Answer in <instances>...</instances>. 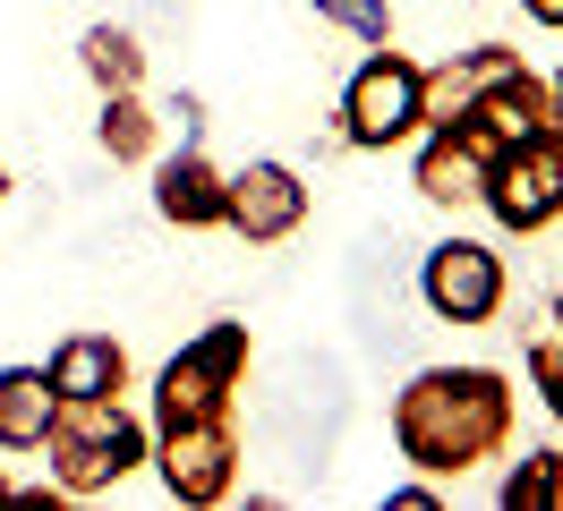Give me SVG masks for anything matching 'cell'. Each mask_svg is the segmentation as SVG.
<instances>
[{
  "instance_id": "7",
  "label": "cell",
  "mask_w": 563,
  "mask_h": 511,
  "mask_svg": "<svg viewBox=\"0 0 563 511\" xmlns=\"http://www.w3.org/2000/svg\"><path fill=\"white\" fill-rule=\"evenodd\" d=\"M419 299L435 324H495L504 299H512V265L495 256L487 238H435L419 256Z\"/></svg>"
},
{
  "instance_id": "13",
  "label": "cell",
  "mask_w": 563,
  "mask_h": 511,
  "mask_svg": "<svg viewBox=\"0 0 563 511\" xmlns=\"http://www.w3.org/2000/svg\"><path fill=\"white\" fill-rule=\"evenodd\" d=\"M478 129L495 136V145H512V136H538V129H555V95H547V77L538 68H512V77H495L487 95H478V111H470Z\"/></svg>"
},
{
  "instance_id": "23",
  "label": "cell",
  "mask_w": 563,
  "mask_h": 511,
  "mask_svg": "<svg viewBox=\"0 0 563 511\" xmlns=\"http://www.w3.org/2000/svg\"><path fill=\"white\" fill-rule=\"evenodd\" d=\"M547 95H555V136H563V68L547 77Z\"/></svg>"
},
{
  "instance_id": "8",
  "label": "cell",
  "mask_w": 563,
  "mask_h": 511,
  "mask_svg": "<svg viewBox=\"0 0 563 511\" xmlns=\"http://www.w3.org/2000/svg\"><path fill=\"white\" fill-rule=\"evenodd\" d=\"M299 222H308V179L282 163V154H256V163L231 170V188H222V231H240L247 247H282Z\"/></svg>"
},
{
  "instance_id": "2",
  "label": "cell",
  "mask_w": 563,
  "mask_h": 511,
  "mask_svg": "<svg viewBox=\"0 0 563 511\" xmlns=\"http://www.w3.org/2000/svg\"><path fill=\"white\" fill-rule=\"evenodd\" d=\"M35 452H43V477H52L69 503H103V495H120V486L145 469L154 426L129 409V392H103V401H60Z\"/></svg>"
},
{
  "instance_id": "21",
  "label": "cell",
  "mask_w": 563,
  "mask_h": 511,
  "mask_svg": "<svg viewBox=\"0 0 563 511\" xmlns=\"http://www.w3.org/2000/svg\"><path fill=\"white\" fill-rule=\"evenodd\" d=\"M393 503H401V511H427V503H444V495H435V477H410V486H393Z\"/></svg>"
},
{
  "instance_id": "25",
  "label": "cell",
  "mask_w": 563,
  "mask_h": 511,
  "mask_svg": "<svg viewBox=\"0 0 563 511\" xmlns=\"http://www.w3.org/2000/svg\"><path fill=\"white\" fill-rule=\"evenodd\" d=\"M9 188H18V179H9V163H0V204H9Z\"/></svg>"
},
{
  "instance_id": "17",
  "label": "cell",
  "mask_w": 563,
  "mask_h": 511,
  "mask_svg": "<svg viewBox=\"0 0 563 511\" xmlns=\"http://www.w3.org/2000/svg\"><path fill=\"white\" fill-rule=\"evenodd\" d=\"M52 409H60V392L43 384V367H0V452H35Z\"/></svg>"
},
{
  "instance_id": "19",
  "label": "cell",
  "mask_w": 563,
  "mask_h": 511,
  "mask_svg": "<svg viewBox=\"0 0 563 511\" xmlns=\"http://www.w3.org/2000/svg\"><path fill=\"white\" fill-rule=\"evenodd\" d=\"M333 34H351V43H393V9L385 0H308Z\"/></svg>"
},
{
  "instance_id": "3",
  "label": "cell",
  "mask_w": 563,
  "mask_h": 511,
  "mask_svg": "<svg viewBox=\"0 0 563 511\" xmlns=\"http://www.w3.org/2000/svg\"><path fill=\"white\" fill-rule=\"evenodd\" d=\"M247 358H256V341L247 324H206L197 341H179L172 358L154 367V409H145V426H172V418H213V409H240L247 392Z\"/></svg>"
},
{
  "instance_id": "9",
  "label": "cell",
  "mask_w": 563,
  "mask_h": 511,
  "mask_svg": "<svg viewBox=\"0 0 563 511\" xmlns=\"http://www.w3.org/2000/svg\"><path fill=\"white\" fill-rule=\"evenodd\" d=\"M487 163H495V136L478 129V120H444V129H419V136H410V188H419L427 204H444V213L478 204Z\"/></svg>"
},
{
  "instance_id": "4",
  "label": "cell",
  "mask_w": 563,
  "mask_h": 511,
  "mask_svg": "<svg viewBox=\"0 0 563 511\" xmlns=\"http://www.w3.org/2000/svg\"><path fill=\"white\" fill-rule=\"evenodd\" d=\"M145 469L163 477V495L179 511H213L240 495V409H213V418H172L154 426Z\"/></svg>"
},
{
  "instance_id": "15",
  "label": "cell",
  "mask_w": 563,
  "mask_h": 511,
  "mask_svg": "<svg viewBox=\"0 0 563 511\" xmlns=\"http://www.w3.org/2000/svg\"><path fill=\"white\" fill-rule=\"evenodd\" d=\"M95 145H103L111 163H129V170H145L154 154H163V111L145 102V86H137V95H103V111H95Z\"/></svg>"
},
{
  "instance_id": "16",
  "label": "cell",
  "mask_w": 563,
  "mask_h": 511,
  "mask_svg": "<svg viewBox=\"0 0 563 511\" xmlns=\"http://www.w3.org/2000/svg\"><path fill=\"white\" fill-rule=\"evenodd\" d=\"M521 375H529V392H538V409L563 426V290H547V299H538V315H529V333H521Z\"/></svg>"
},
{
  "instance_id": "10",
  "label": "cell",
  "mask_w": 563,
  "mask_h": 511,
  "mask_svg": "<svg viewBox=\"0 0 563 511\" xmlns=\"http://www.w3.org/2000/svg\"><path fill=\"white\" fill-rule=\"evenodd\" d=\"M154 213L172 222V231H222V188H231V170L213 163L197 136H179V154H154Z\"/></svg>"
},
{
  "instance_id": "5",
  "label": "cell",
  "mask_w": 563,
  "mask_h": 511,
  "mask_svg": "<svg viewBox=\"0 0 563 511\" xmlns=\"http://www.w3.org/2000/svg\"><path fill=\"white\" fill-rule=\"evenodd\" d=\"M478 213H487L504 238L555 231V222H563V136H555V129H538V136L495 145L487 188H478Z\"/></svg>"
},
{
  "instance_id": "1",
  "label": "cell",
  "mask_w": 563,
  "mask_h": 511,
  "mask_svg": "<svg viewBox=\"0 0 563 511\" xmlns=\"http://www.w3.org/2000/svg\"><path fill=\"white\" fill-rule=\"evenodd\" d=\"M512 418H521V392L504 367L444 358V367H419L393 392V452L435 486H461L470 469L512 452Z\"/></svg>"
},
{
  "instance_id": "14",
  "label": "cell",
  "mask_w": 563,
  "mask_h": 511,
  "mask_svg": "<svg viewBox=\"0 0 563 511\" xmlns=\"http://www.w3.org/2000/svg\"><path fill=\"white\" fill-rule=\"evenodd\" d=\"M77 68H86V86H95V95H137L154 60H145V34H137V26L95 18V26L77 34Z\"/></svg>"
},
{
  "instance_id": "6",
  "label": "cell",
  "mask_w": 563,
  "mask_h": 511,
  "mask_svg": "<svg viewBox=\"0 0 563 511\" xmlns=\"http://www.w3.org/2000/svg\"><path fill=\"white\" fill-rule=\"evenodd\" d=\"M419 129H427L419 120V60L393 52V43H367V60H358L351 86H342V145H358V154H401Z\"/></svg>"
},
{
  "instance_id": "18",
  "label": "cell",
  "mask_w": 563,
  "mask_h": 511,
  "mask_svg": "<svg viewBox=\"0 0 563 511\" xmlns=\"http://www.w3.org/2000/svg\"><path fill=\"white\" fill-rule=\"evenodd\" d=\"M495 511H563V443L521 452L504 469V486H495Z\"/></svg>"
},
{
  "instance_id": "20",
  "label": "cell",
  "mask_w": 563,
  "mask_h": 511,
  "mask_svg": "<svg viewBox=\"0 0 563 511\" xmlns=\"http://www.w3.org/2000/svg\"><path fill=\"white\" fill-rule=\"evenodd\" d=\"M163 129H179V136H197V129H206V102H197V95H179L172 111H163Z\"/></svg>"
},
{
  "instance_id": "12",
  "label": "cell",
  "mask_w": 563,
  "mask_h": 511,
  "mask_svg": "<svg viewBox=\"0 0 563 511\" xmlns=\"http://www.w3.org/2000/svg\"><path fill=\"white\" fill-rule=\"evenodd\" d=\"M43 384L60 401H103V392H129V349L111 333H60L52 358H43Z\"/></svg>"
},
{
  "instance_id": "24",
  "label": "cell",
  "mask_w": 563,
  "mask_h": 511,
  "mask_svg": "<svg viewBox=\"0 0 563 511\" xmlns=\"http://www.w3.org/2000/svg\"><path fill=\"white\" fill-rule=\"evenodd\" d=\"M9 486H18V477H9V452H0V503H9Z\"/></svg>"
},
{
  "instance_id": "22",
  "label": "cell",
  "mask_w": 563,
  "mask_h": 511,
  "mask_svg": "<svg viewBox=\"0 0 563 511\" xmlns=\"http://www.w3.org/2000/svg\"><path fill=\"white\" fill-rule=\"evenodd\" d=\"M529 9V26H547V34H563V0H521Z\"/></svg>"
},
{
  "instance_id": "11",
  "label": "cell",
  "mask_w": 563,
  "mask_h": 511,
  "mask_svg": "<svg viewBox=\"0 0 563 511\" xmlns=\"http://www.w3.org/2000/svg\"><path fill=\"white\" fill-rule=\"evenodd\" d=\"M521 52L512 43H470V52H444L435 68H419V120L427 129H444V120H470L478 95H487L495 77H512Z\"/></svg>"
}]
</instances>
